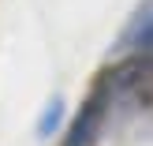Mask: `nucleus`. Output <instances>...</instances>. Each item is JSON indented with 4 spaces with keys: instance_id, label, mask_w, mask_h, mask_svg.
Masks as SVG:
<instances>
[{
    "instance_id": "obj_1",
    "label": "nucleus",
    "mask_w": 153,
    "mask_h": 146,
    "mask_svg": "<svg viewBox=\"0 0 153 146\" xmlns=\"http://www.w3.org/2000/svg\"><path fill=\"white\" fill-rule=\"evenodd\" d=\"M60 127H64V101H49V109L41 112V120H37V135L41 139H52V135H60Z\"/></svg>"
},
{
    "instance_id": "obj_2",
    "label": "nucleus",
    "mask_w": 153,
    "mask_h": 146,
    "mask_svg": "<svg viewBox=\"0 0 153 146\" xmlns=\"http://www.w3.org/2000/svg\"><path fill=\"white\" fill-rule=\"evenodd\" d=\"M138 49L146 52V56H153V15L142 22V30H138Z\"/></svg>"
}]
</instances>
